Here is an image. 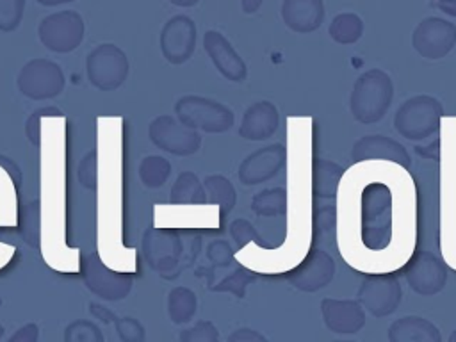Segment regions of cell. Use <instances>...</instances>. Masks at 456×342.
Instances as JSON below:
<instances>
[{"instance_id": "obj_39", "label": "cell", "mask_w": 456, "mask_h": 342, "mask_svg": "<svg viewBox=\"0 0 456 342\" xmlns=\"http://www.w3.org/2000/svg\"><path fill=\"white\" fill-rule=\"evenodd\" d=\"M96 150H91L86 153V157L80 160L78 164V182L87 189V191H94L96 189Z\"/></svg>"}, {"instance_id": "obj_48", "label": "cell", "mask_w": 456, "mask_h": 342, "mask_svg": "<svg viewBox=\"0 0 456 342\" xmlns=\"http://www.w3.org/2000/svg\"><path fill=\"white\" fill-rule=\"evenodd\" d=\"M36 2L45 7H53V5H61V4H69L73 0H36Z\"/></svg>"}, {"instance_id": "obj_37", "label": "cell", "mask_w": 456, "mask_h": 342, "mask_svg": "<svg viewBox=\"0 0 456 342\" xmlns=\"http://www.w3.org/2000/svg\"><path fill=\"white\" fill-rule=\"evenodd\" d=\"M21 233H23V239L30 246H37V242H39V205L36 201L23 207Z\"/></svg>"}, {"instance_id": "obj_34", "label": "cell", "mask_w": 456, "mask_h": 342, "mask_svg": "<svg viewBox=\"0 0 456 342\" xmlns=\"http://www.w3.org/2000/svg\"><path fill=\"white\" fill-rule=\"evenodd\" d=\"M25 0H0V30L12 32L23 20Z\"/></svg>"}, {"instance_id": "obj_50", "label": "cell", "mask_w": 456, "mask_h": 342, "mask_svg": "<svg viewBox=\"0 0 456 342\" xmlns=\"http://www.w3.org/2000/svg\"><path fill=\"white\" fill-rule=\"evenodd\" d=\"M447 340H449V342H456V330L449 335V338H447Z\"/></svg>"}, {"instance_id": "obj_17", "label": "cell", "mask_w": 456, "mask_h": 342, "mask_svg": "<svg viewBox=\"0 0 456 342\" xmlns=\"http://www.w3.org/2000/svg\"><path fill=\"white\" fill-rule=\"evenodd\" d=\"M287 162V148L280 142L267 144L249 153L239 166V180L244 185H260L274 178Z\"/></svg>"}, {"instance_id": "obj_32", "label": "cell", "mask_w": 456, "mask_h": 342, "mask_svg": "<svg viewBox=\"0 0 456 342\" xmlns=\"http://www.w3.org/2000/svg\"><path fill=\"white\" fill-rule=\"evenodd\" d=\"M312 230H314V240L324 242L331 237V233L337 230V207H319L314 210L312 216Z\"/></svg>"}, {"instance_id": "obj_6", "label": "cell", "mask_w": 456, "mask_h": 342, "mask_svg": "<svg viewBox=\"0 0 456 342\" xmlns=\"http://www.w3.org/2000/svg\"><path fill=\"white\" fill-rule=\"evenodd\" d=\"M128 71L130 64L126 53L112 43H102L87 53V80L100 91H114L121 87L128 77Z\"/></svg>"}, {"instance_id": "obj_42", "label": "cell", "mask_w": 456, "mask_h": 342, "mask_svg": "<svg viewBox=\"0 0 456 342\" xmlns=\"http://www.w3.org/2000/svg\"><path fill=\"white\" fill-rule=\"evenodd\" d=\"M228 342H267V337L253 328H239L226 338Z\"/></svg>"}, {"instance_id": "obj_24", "label": "cell", "mask_w": 456, "mask_h": 342, "mask_svg": "<svg viewBox=\"0 0 456 342\" xmlns=\"http://www.w3.org/2000/svg\"><path fill=\"white\" fill-rule=\"evenodd\" d=\"M346 169L330 160L315 157L312 160V196L317 200H335Z\"/></svg>"}, {"instance_id": "obj_26", "label": "cell", "mask_w": 456, "mask_h": 342, "mask_svg": "<svg viewBox=\"0 0 456 342\" xmlns=\"http://www.w3.org/2000/svg\"><path fill=\"white\" fill-rule=\"evenodd\" d=\"M207 201L219 207L221 219H224L237 203V192L233 183L223 175H208L203 182Z\"/></svg>"}, {"instance_id": "obj_29", "label": "cell", "mask_w": 456, "mask_h": 342, "mask_svg": "<svg viewBox=\"0 0 456 342\" xmlns=\"http://www.w3.org/2000/svg\"><path fill=\"white\" fill-rule=\"evenodd\" d=\"M328 34L338 45H353L363 34V21L354 12H340L331 20Z\"/></svg>"}, {"instance_id": "obj_44", "label": "cell", "mask_w": 456, "mask_h": 342, "mask_svg": "<svg viewBox=\"0 0 456 342\" xmlns=\"http://www.w3.org/2000/svg\"><path fill=\"white\" fill-rule=\"evenodd\" d=\"M89 312L102 322H114L116 314L100 303H89Z\"/></svg>"}, {"instance_id": "obj_30", "label": "cell", "mask_w": 456, "mask_h": 342, "mask_svg": "<svg viewBox=\"0 0 456 342\" xmlns=\"http://www.w3.org/2000/svg\"><path fill=\"white\" fill-rule=\"evenodd\" d=\"M171 175V164L166 157L148 155L139 164V178L144 187L159 189L162 187Z\"/></svg>"}, {"instance_id": "obj_28", "label": "cell", "mask_w": 456, "mask_h": 342, "mask_svg": "<svg viewBox=\"0 0 456 342\" xmlns=\"http://www.w3.org/2000/svg\"><path fill=\"white\" fill-rule=\"evenodd\" d=\"M289 208V194L285 187H271L256 192L251 200V210L256 216L273 217L285 216Z\"/></svg>"}, {"instance_id": "obj_22", "label": "cell", "mask_w": 456, "mask_h": 342, "mask_svg": "<svg viewBox=\"0 0 456 342\" xmlns=\"http://www.w3.org/2000/svg\"><path fill=\"white\" fill-rule=\"evenodd\" d=\"M281 20L292 32L308 34L317 30L324 21L322 0H283Z\"/></svg>"}, {"instance_id": "obj_7", "label": "cell", "mask_w": 456, "mask_h": 342, "mask_svg": "<svg viewBox=\"0 0 456 342\" xmlns=\"http://www.w3.org/2000/svg\"><path fill=\"white\" fill-rule=\"evenodd\" d=\"M16 86L28 100H52L64 91L66 77L57 62L36 57L21 66Z\"/></svg>"}, {"instance_id": "obj_27", "label": "cell", "mask_w": 456, "mask_h": 342, "mask_svg": "<svg viewBox=\"0 0 456 342\" xmlns=\"http://www.w3.org/2000/svg\"><path fill=\"white\" fill-rule=\"evenodd\" d=\"M198 308V297L189 287H175L167 294V315L175 324L189 322Z\"/></svg>"}, {"instance_id": "obj_16", "label": "cell", "mask_w": 456, "mask_h": 342, "mask_svg": "<svg viewBox=\"0 0 456 342\" xmlns=\"http://www.w3.org/2000/svg\"><path fill=\"white\" fill-rule=\"evenodd\" d=\"M335 276L333 256L319 248H312L303 260L285 273L287 281L303 292H317L324 289Z\"/></svg>"}, {"instance_id": "obj_9", "label": "cell", "mask_w": 456, "mask_h": 342, "mask_svg": "<svg viewBox=\"0 0 456 342\" xmlns=\"http://www.w3.org/2000/svg\"><path fill=\"white\" fill-rule=\"evenodd\" d=\"M403 289L397 276L388 273H367L358 287L356 299L372 317H387L401 305Z\"/></svg>"}, {"instance_id": "obj_36", "label": "cell", "mask_w": 456, "mask_h": 342, "mask_svg": "<svg viewBox=\"0 0 456 342\" xmlns=\"http://www.w3.org/2000/svg\"><path fill=\"white\" fill-rule=\"evenodd\" d=\"M180 342H217L219 330L210 321H198L192 328H185L178 333Z\"/></svg>"}, {"instance_id": "obj_40", "label": "cell", "mask_w": 456, "mask_h": 342, "mask_svg": "<svg viewBox=\"0 0 456 342\" xmlns=\"http://www.w3.org/2000/svg\"><path fill=\"white\" fill-rule=\"evenodd\" d=\"M207 258L214 267H228L233 262V248L226 240H212L207 246Z\"/></svg>"}, {"instance_id": "obj_21", "label": "cell", "mask_w": 456, "mask_h": 342, "mask_svg": "<svg viewBox=\"0 0 456 342\" xmlns=\"http://www.w3.org/2000/svg\"><path fill=\"white\" fill-rule=\"evenodd\" d=\"M278 126L280 112L276 105L269 100H260L244 110L239 135L246 141H267L276 134Z\"/></svg>"}, {"instance_id": "obj_14", "label": "cell", "mask_w": 456, "mask_h": 342, "mask_svg": "<svg viewBox=\"0 0 456 342\" xmlns=\"http://www.w3.org/2000/svg\"><path fill=\"white\" fill-rule=\"evenodd\" d=\"M183 253L180 232L175 228H148L142 235V255L160 274L175 271Z\"/></svg>"}, {"instance_id": "obj_12", "label": "cell", "mask_w": 456, "mask_h": 342, "mask_svg": "<svg viewBox=\"0 0 456 342\" xmlns=\"http://www.w3.org/2000/svg\"><path fill=\"white\" fill-rule=\"evenodd\" d=\"M403 273L408 287L419 296H435L442 292L447 283L445 262L426 249L413 251L404 262Z\"/></svg>"}, {"instance_id": "obj_49", "label": "cell", "mask_w": 456, "mask_h": 342, "mask_svg": "<svg viewBox=\"0 0 456 342\" xmlns=\"http://www.w3.org/2000/svg\"><path fill=\"white\" fill-rule=\"evenodd\" d=\"M173 5H178V7H192L196 5L200 0H169Z\"/></svg>"}, {"instance_id": "obj_43", "label": "cell", "mask_w": 456, "mask_h": 342, "mask_svg": "<svg viewBox=\"0 0 456 342\" xmlns=\"http://www.w3.org/2000/svg\"><path fill=\"white\" fill-rule=\"evenodd\" d=\"M37 338H39V326L36 322H28L20 330H16L11 335L9 342H37Z\"/></svg>"}, {"instance_id": "obj_13", "label": "cell", "mask_w": 456, "mask_h": 342, "mask_svg": "<svg viewBox=\"0 0 456 342\" xmlns=\"http://www.w3.org/2000/svg\"><path fill=\"white\" fill-rule=\"evenodd\" d=\"M411 46L428 61L444 59L456 46V25L438 16L424 18L411 32Z\"/></svg>"}, {"instance_id": "obj_8", "label": "cell", "mask_w": 456, "mask_h": 342, "mask_svg": "<svg viewBox=\"0 0 456 342\" xmlns=\"http://www.w3.org/2000/svg\"><path fill=\"white\" fill-rule=\"evenodd\" d=\"M86 25L77 11H59L41 20L37 36L43 46L53 53H69L82 43Z\"/></svg>"}, {"instance_id": "obj_31", "label": "cell", "mask_w": 456, "mask_h": 342, "mask_svg": "<svg viewBox=\"0 0 456 342\" xmlns=\"http://www.w3.org/2000/svg\"><path fill=\"white\" fill-rule=\"evenodd\" d=\"M256 278V274L242 265H237L235 271H232L228 276L219 280L217 283L210 285V290L216 292H232L237 297H244L246 287Z\"/></svg>"}, {"instance_id": "obj_35", "label": "cell", "mask_w": 456, "mask_h": 342, "mask_svg": "<svg viewBox=\"0 0 456 342\" xmlns=\"http://www.w3.org/2000/svg\"><path fill=\"white\" fill-rule=\"evenodd\" d=\"M230 233H232V237H233L237 248H244V246H248L249 242H255V244L260 246V248L265 246V244H264V239L260 237V233L256 232V228H255L248 219H242V217L233 219V221L230 223Z\"/></svg>"}, {"instance_id": "obj_5", "label": "cell", "mask_w": 456, "mask_h": 342, "mask_svg": "<svg viewBox=\"0 0 456 342\" xmlns=\"http://www.w3.org/2000/svg\"><path fill=\"white\" fill-rule=\"evenodd\" d=\"M175 114L183 125L207 134L228 132L235 121L230 107L198 94L178 98L175 103Z\"/></svg>"}, {"instance_id": "obj_51", "label": "cell", "mask_w": 456, "mask_h": 342, "mask_svg": "<svg viewBox=\"0 0 456 342\" xmlns=\"http://www.w3.org/2000/svg\"><path fill=\"white\" fill-rule=\"evenodd\" d=\"M2 337H4V326L0 324V338H2Z\"/></svg>"}, {"instance_id": "obj_18", "label": "cell", "mask_w": 456, "mask_h": 342, "mask_svg": "<svg viewBox=\"0 0 456 342\" xmlns=\"http://www.w3.org/2000/svg\"><path fill=\"white\" fill-rule=\"evenodd\" d=\"M351 159L354 162H392L404 169H410L411 157L408 150L388 135H363L354 141L351 148Z\"/></svg>"}, {"instance_id": "obj_47", "label": "cell", "mask_w": 456, "mask_h": 342, "mask_svg": "<svg viewBox=\"0 0 456 342\" xmlns=\"http://www.w3.org/2000/svg\"><path fill=\"white\" fill-rule=\"evenodd\" d=\"M264 4V0H240V5H242V11L246 14H253L260 9V5Z\"/></svg>"}, {"instance_id": "obj_4", "label": "cell", "mask_w": 456, "mask_h": 342, "mask_svg": "<svg viewBox=\"0 0 456 342\" xmlns=\"http://www.w3.org/2000/svg\"><path fill=\"white\" fill-rule=\"evenodd\" d=\"M444 118L442 103L431 94H415L404 100L394 114L395 132L411 141L419 142L440 130Z\"/></svg>"}, {"instance_id": "obj_15", "label": "cell", "mask_w": 456, "mask_h": 342, "mask_svg": "<svg viewBox=\"0 0 456 342\" xmlns=\"http://www.w3.org/2000/svg\"><path fill=\"white\" fill-rule=\"evenodd\" d=\"M196 39H198L196 23L185 14L173 16L164 23L160 30V37H159L160 53L169 64H176V66L183 64L192 57L196 50Z\"/></svg>"}, {"instance_id": "obj_2", "label": "cell", "mask_w": 456, "mask_h": 342, "mask_svg": "<svg viewBox=\"0 0 456 342\" xmlns=\"http://www.w3.org/2000/svg\"><path fill=\"white\" fill-rule=\"evenodd\" d=\"M440 128V248L456 269V118H442Z\"/></svg>"}, {"instance_id": "obj_33", "label": "cell", "mask_w": 456, "mask_h": 342, "mask_svg": "<svg viewBox=\"0 0 456 342\" xmlns=\"http://www.w3.org/2000/svg\"><path fill=\"white\" fill-rule=\"evenodd\" d=\"M64 342H103L102 330L87 319L71 321L62 335Z\"/></svg>"}, {"instance_id": "obj_45", "label": "cell", "mask_w": 456, "mask_h": 342, "mask_svg": "<svg viewBox=\"0 0 456 342\" xmlns=\"http://www.w3.org/2000/svg\"><path fill=\"white\" fill-rule=\"evenodd\" d=\"M431 7L456 18V0H431Z\"/></svg>"}, {"instance_id": "obj_1", "label": "cell", "mask_w": 456, "mask_h": 342, "mask_svg": "<svg viewBox=\"0 0 456 342\" xmlns=\"http://www.w3.org/2000/svg\"><path fill=\"white\" fill-rule=\"evenodd\" d=\"M395 167L356 162L342 176L337 194L338 249L358 271L388 273L411 255L415 189L406 169Z\"/></svg>"}, {"instance_id": "obj_19", "label": "cell", "mask_w": 456, "mask_h": 342, "mask_svg": "<svg viewBox=\"0 0 456 342\" xmlns=\"http://www.w3.org/2000/svg\"><path fill=\"white\" fill-rule=\"evenodd\" d=\"M203 48L214 68L230 82H242L248 77L244 59L235 52L232 43L217 30H207L203 36Z\"/></svg>"}, {"instance_id": "obj_25", "label": "cell", "mask_w": 456, "mask_h": 342, "mask_svg": "<svg viewBox=\"0 0 456 342\" xmlns=\"http://www.w3.org/2000/svg\"><path fill=\"white\" fill-rule=\"evenodd\" d=\"M169 201L171 205H205V185L192 171H182L171 187Z\"/></svg>"}, {"instance_id": "obj_46", "label": "cell", "mask_w": 456, "mask_h": 342, "mask_svg": "<svg viewBox=\"0 0 456 342\" xmlns=\"http://www.w3.org/2000/svg\"><path fill=\"white\" fill-rule=\"evenodd\" d=\"M0 166H2V167H5V169L9 171L11 178H12V180H14V183L18 185V183H20V180H21V175H20L18 166H16L12 160H9L7 157H4V155H0Z\"/></svg>"}, {"instance_id": "obj_38", "label": "cell", "mask_w": 456, "mask_h": 342, "mask_svg": "<svg viewBox=\"0 0 456 342\" xmlns=\"http://www.w3.org/2000/svg\"><path fill=\"white\" fill-rule=\"evenodd\" d=\"M114 328L121 342H144L146 331L144 326L135 317H118L114 319Z\"/></svg>"}, {"instance_id": "obj_52", "label": "cell", "mask_w": 456, "mask_h": 342, "mask_svg": "<svg viewBox=\"0 0 456 342\" xmlns=\"http://www.w3.org/2000/svg\"><path fill=\"white\" fill-rule=\"evenodd\" d=\"M0 235H2V230H0Z\"/></svg>"}, {"instance_id": "obj_23", "label": "cell", "mask_w": 456, "mask_h": 342, "mask_svg": "<svg viewBox=\"0 0 456 342\" xmlns=\"http://www.w3.org/2000/svg\"><path fill=\"white\" fill-rule=\"evenodd\" d=\"M390 342H440V330L420 315H404L395 319L387 331Z\"/></svg>"}, {"instance_id": "obj_41", "label": "cell", "mask_w": 456, "mask_h": 342, "mask_svg": "<svg viewBox=\"0 0 456 342\" xmlns=\"http://www.w3.org/2000/svg\"><path fill=\"white\" fill-rule=\"evenodd\" d=\"M43 116H62V112L55 107H43V109H37L30 114V118L27 119V125H25V132H27V137L28 141L34 144V146H39V141H41V128H39V119Z\"/></svg>"}, {"instance_id": "obj_3", "label": "cell", "mask_w": 456, "mask_h": 342, "mask_svg": "<svg viewBox=\"0 0 456 342\" xmlns=\"http://www.w3.org/2000/svg\"><path fill=\"white\" fill-rule=\"evenodd\" d=\"M394 98V82L390 75L379 68L363 71L353 84L349 96V110L362 125H372L383 119Z\"/></svg>"}, {"instance_id": "obj_11", "label": "cell", "mask_w": 456, "mask_h": 342, "mask_svg": "<svg viewBox=\"0 0 456 342\" xmlns=\"http://www.w3.org/2000/svg\"><path fill=\"white\" fill-rule=\"evenodd\" d=\"M82 280L89 292L107 301L125 299L132 289V274L107 267L96 253L82 256Z\"/></svg>"}, {"instance_id": "obj_20", "label": "cell", "mask_w": 456, "mask_h": 342, "mask_svg": "<svg viewBox=\"0 0 456 342\" xmlns=\"http://www.w3.org/2000/svg\"><path fill=\"white\" fill-rule=\"evenodd\" d=\"M324 326L338 335H354L365 326V308L358 299L324 297L321 301Z\"/></svg>"}, {"instance_id": "obj_10", "label": "cell", "mask_w": 456, "mask_h": 342, "mask_svg": "<svg viewBox=\"0 0 456 342\" xmlns=\"http://www.w3.org/2000/svg\"><path fill=\"white\" fill-rule=\"evenodd\" d=\"M148 137L159 150L176 155V157H187L200 150L201 146V135L198 130L183 125L175 116H157L148 125Z\"/></svg>"}]
</instances>
